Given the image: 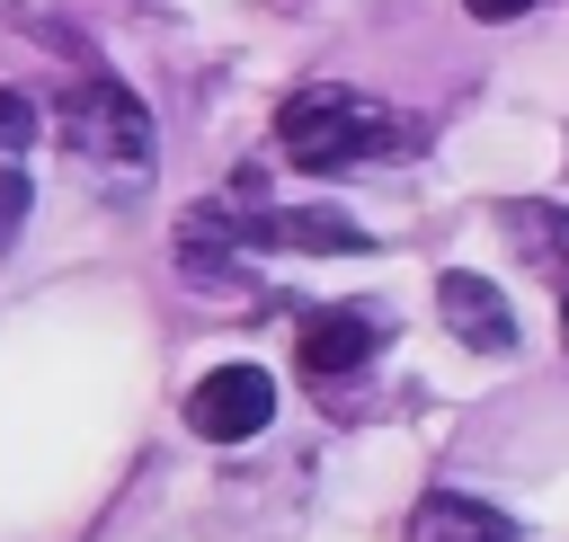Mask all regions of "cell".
<instances>
[{
    "mask_svg": "<svg viewBox=\"0 0 569 542\" xmlns=\"http://www.w3.org/2000/svg\"><path fill=\"white\" fill-rule=\"evenodd\" d=\"M560 347H569V284H560Z\"/></svg>",
    "mask_w": 569,
    "mask_h": 542,
    "instance_id": "cell-12",
    "label": "cell"
},
{
    "mask_svg": "<svg viewBox=\"0 0 569 542\" xmlns=\"http://www.w3.org/2000/svg\"><path fill=\"white\" fill-rule=\"evenodd\" d=\"M436 320H445L471 355H507V347H516V311H507V293H498L489 275H471V267L436 275Z\"/></svg>",
    "mask_w": 569,
    "mask_h": 542,
    "instance_id": "cell-6",
    "label": "cell"
},
{
    "mask_svg": "<svg viewBox=\"0 0 569 542\" xmlns=\"http://www.w3.org/2000/svg\"><path fill=\"white\" fill-rule=\"evenodd\" d=\"M27 133H36V107H27L18 89H0V151H18Z\"/></svg>",
    "mask_w": 569,
    "mask_h": 542,
    "instance_id": "cell-10",
    "label": "cell"
},
{
    "mask_svg": "<svg viewBox=\"0 0 569 542\" xmlns=\"http://www.w3.org/2000/svg\"><path fill=\"white\" fill-rule=\"evenodd\" d=\"M249 258H258V222H240L231 204H187L178 213V267L196 284H249Z\"/></svg>",
    "mask_w": 569,
    "mask_h": 542,
    "instance_id": "cell-5",
    "label": "cell"
},
{
    "mask_svg": "<svg viewBox=\"0 0 569 542\" xmlns=\"http://www.w3.org/2000/svg\"><path fill=\"white\" fill-rule=\"evenodd\" d=\"M409 542H516V515H498V506H480V498L436 489V498H418Z\"/></svg>",
    "mask_w": 569,
    "mask_h": 542,
    "instance_id": "cell-7",
    "label": "cell"
},
{
    "mask_svg": "<svg viewBox=\"0 0 569 542\" xmlns=\"http://www.w3.org/2000/svg\"><path fill=\"white\" fill-rule=\"evenodd\" d=\"M462 9H471V18H489V27H507V18H525L533 0H462Z\"/></svg>",
    "mask_w": 569,
    "mask_h": 542,
    "instance_id": "cell-11",
    "label": "cell"
},
{
    "mask_svg": "<svg viewBox=\"0 0 569 542\" xmlns=\"http://www.w3.org/2000/svg\"><path fill=\"white\" fill-rule=\"evenodd\" d=\"M53 124H62V142L80 151V160H98V169H151V116H142V98L116 80V71H80V80H62V98H53Z\"/></svg>",
    "mask_w": 569,
    "mask_h": 542,
    "instance_id": "cell-2",
    "label": "cell"
},
{
    "mask_svg": "<svg viewBox=\"0 0 569 542\" xmlns=\"http://www.w3.org/2000/svg\"><path fill=\"white\" fill-rule=\"evenodd\" d=\"M400 142H409V124L373 89H356V80H302L276 107V151L293 169H311V178H338L356 160H391Z\"/></svg>",
    "mask_w": 569,
    "mask_h": 542,
    "instance_id": "cell-1",
    "label": "cell"
},
{
    "mask_svg": "<svg viewBox=\"0 0 569 542\" xmlns=\"http://www.w3.org/2000/svg\"><path fill=\"white\" fill-rule=\"evenodd\" d=\"M27 231V169H0V249H18Z\"/></svg>",
    "mask_w": 569,
    "mask_h": 542,
    "instance_id": "cell-9",
    "label": "cell"
},
{
    "mask_svg": "<svg viewBox=\"0 0 569 542\" xmlns=\"http://www.w3.org/2000/svg\"><path fill=\"white\" fill-rule=\"evenodd\" d=\"M382 338H391V320H382V311L338 302V311H311V320H302L293 364H302L311 382H347V373H365V364L382 355Z\"/></svg>",
    "mask_w": 569,
    "mask_h": 542,
    "instance_id": "cell-4",
    "label": "cell"
},
{
    "mask_svg": "<svg viewBox=\"0 0 569 542\" xmlns=\"http://www.w3.org/2000/svg\"><path fill=\"white\" fill-rule=\"evenodd\" d=\"M258 249H311V258H347L365 249V231L329 204H293V213H258Z\"/></svg>",
    "mask_w": 569,
    "mask_h": 542,
    "instance_id": "cell-8",
    "label": "cell"
},
{
    "mask_svg": "<svg viewBox=\"0 0 569 542\" xmlns=\"http://www.w3.org/2000/svg\"><path fill=\"white\" fill-rule=\"evenodd\" d=\"M267 418H276V382H267V364H213V373L187 391V426H196L204 444H249Z\"/></svg>",
    "mask_w": 569,
    "mask_h": 542,
    "instance_id": "cell-3",
    "label": "cell"
}]
</instances>
